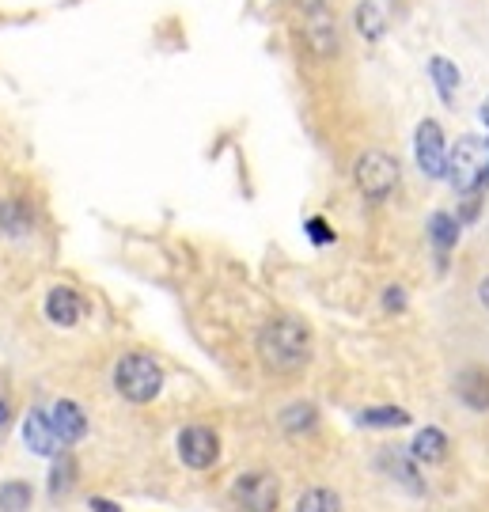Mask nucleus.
<instances>
[{"label":"nucleus","mask_w":489,"mask_h":512,"mask_svg":"<svg viewBox=\"0 0 489 512\" xmlns=\"http://www.w3.org/2000/svg\"><path fill=\"white\" fill-rule=\"evenodd\" d=\"M258 357L270 372L292 376L311 361V330L296 315H273L258 330Z\"/></svg>","instance_id":"obj_1"},{"label":"nucleus","mask_w":489,"mask_h":512,"mask_svg":"<svg viewBox=\"0 0 489 512\" xmlns=\"http://www.w3.org/2000/svg\"><path fill=\"white\" fill-rule=\"evenodd\" d=\"M114 387L118 395L129 403H152L163 391V368L148 357V353H126L118 365H114Z\"/></svg>","instance_id":"obj_2"},{"label":"nucleus","mask_w":489,"mask_h":512,"mask_svg":"<svg viewBox=\"0 0 489 512\" xmlns=\"http://www.w3.org/2000/svg\"><path fill=\"white\" fill-rule=\"evenodd\" d=\"M486 160H489V145L482 141V137L467 133V137H459L455 148L448 152V171H444V175L452 179V186L459 190V194H474L478 183H482Z\"/></svg>","instance_id":"obj_3"},{"label":"nucleus","mask_w":489,"mask_h":512,"mask_svg":"<svg viewBox=\"0 0 489 512\" xmlns=\"http://www.w3.org/2000/svg\"><path fill=\"white\" fill-rule=\"evenodd\" d=\"M353 179H357L364 198L383 202L399 186V160L387 156V152H364L361 160H357V167H353Z\"/></svg>","instance_id":"obj_4"},{"label":"nucleus","mask_w":489,"mask_h":512,"mask_svg":"<svg viewBox=\"0 0 489 512\" xmlns=\"http://www.w3.org/2000/svg\"><path fill=\"white\" fill-rule=\"evenodd\" d=\"M281 486L270 471H247L232 482V505L239 512H277Z\"/></svg>","instance_id":"obj_5"},{"label":"nucleus","mask_w":489,"mask_h":512,"mask_svg":"<svg viewBox=\"0 0 489 512\" xmlns=\"http://www.w3.org/2000/svg\"><path fill=\"white\" fill-rule=\"evenodd\" d=\"M179 459L194 471H209L220 459V437L209 425H186L179 433Z\"/></svg>","instance_id":"obj_6"},{"label":"nucleus","mask_w":489,"mask_h":512,"mask_svg":"<svg viewBox=\"0 0 489 512\" xmlns=\"http://www.w3.org/2000/svg\"><path fill=\"white\" fill-rule=\"evenodd\" d=\"M414 152H417V167H421L429 179H440V175L448 171V145H444V129H440V122L425 118V122L417 126Z\"/></svg>","instance_id":"obj_7"},{"label":"nucleus","mask_w":489,"mask_h":512,"mask_svg":"<svg viewBox=\"0 0 489 512\" xmlns=\"http://www.w3.org/2000/svg\"><path fill=\"white\" fill-rule=\"evenodd\" d=\"M23 444H27L35 456H57V452H61V440H57L46 410H31V414L23 418Z\"/></svg>","instance_id":"obj_8"},{"label":"nucleus","mask_w":489,"mask_h":512,"mask_svg":"<svg viewBox=\"0 0 489 512\" xmlns=\"http://www.w3.org/2000/svg\"><path fill=\"white\" fill-rule=\"evenodd\" d=\"M46 319L54 327H76L84 319V300H80V293H73L69 285L50 289V296H46Z\"/></svg>","instance_id":"obj_9"},{"label":"nucleus","mask_w":489,"mask_h":512,"mask_svg":"<svg viewBox=\"0 0 489 512\" xmlns=\"http://www.w3.org/2000/svg\"><path fill=\"white\" fill-rule=\"evenodd\" d=\"M50 425H54V433L61 444H76V440L88 437V418H84V410H80L76 403H69V399L54 403V410H50Z\"/></svg>","instance_id":"obj_10"},{"label":"nucleus","mask_w":489,"mask_h":512,"mask_svg":"<svg viewBox=\"0 0 489 512\" xmlns=\"http://www.w3.org/2000/svg\"><path fill=\"white\" fill-rule=\"evenodd\" d=\"M455 395L471 410H489V368L471 365L455 376Z\"/></svg>","instance_id":"obj_11"},{"label":"nucleus","mask_w":489,"mask_h":512,"mask_svg":"<svg viewBox=\"0 0 489 512\" xmlns=\"http://www.w3.org/2000/svg\"><path fill=\"white\" fill-rule=\"evenodd\" d=\"M304 42H308L319 57H334L338 54V23L326 16L323 8L311 12L308 27H304Z\"/></svg>","instance_id":"obj_12"},{"label":"nucleus","mask_w":489,"mask_h":512,"mask_svg":"<svg viewBox=\"0 0 489 512\" xmlns=\"http://www.w3.org/2000/svg\"><path fill=\"white\" fill-rule=\"evenodd\" d=\"M410 448H414L417 463H444V459H448V437H444L440 429H433V425L421 429Z\"/></svg>","instance_id":"obj_13"},{"label":"nucleus","mask_w":489,"mask_h":512,"mask_svg":"<svg viewBox=\"0 0 489 512\" xmlns=\"http://www.w3.org/2000/svg\"><path fill=\"white\" fill-rule=\"evenodd\" d=\"M31 205L19 202V198H8V202H0V228L8 232V236H27L31 232Z\"/></svg>","instance_id":"obj_14"},{"label":"nucleus","mask_w":489,"mask_h":512,"mask_svg":"<svg viewBox=\"0 0 489 512\" xmlns=\"http://www.w3.org/2000/svg\"><path fill=\"white\" fill-rule=\"evenodd\" d=\"M364 429H402V425H410V414L402 410V406H368L357 414Z\"/></svg>","instance_id":"obj_15"},{"label":"nucleus","mask_w":489,"mask_h":512,"mask_svg":"<svg viewBox=\"0 0 489 512\" xmlns=\"http://www.w3.org/2000/svg\"><path fill=\"white\" fill-rule=\"evenodd\" d=\"M315 425H319V410L311 403H292L281 410V429L292 433V437H296V433H311Z\"/></svg>","instance_id":"obj_16"},{"label":"nucleus","mask_w":489,"mask_h":512,"mask_svg":"<svg viewBox=\"0 0 489 512\" xmlns=\"http://www.w3.org/2000/svg\"><path fill=\"white\" fill-rule=\"evenodd\" d=\"M353 23H357V31H361L368 42H380L383 31H387V23H383V12L372 4V0H361L357 4V12H353Z\"/></svg>","instance_id":"obj_17"},{"label":"nucleus","mask_w":489,"mask_h":512,"mask_svg":"<svg viewBox=\"0 0 489 512\" xmlns=\"http://www.w3.org/2000/svg\"><path fill=\"white\" fill-rule=\"evenodd\" d=\"M429 236H433L436 251L448 255V251L455 247V239H459V220H455L452 213H433V220H429Z\"/></svg>","instance_id":"obj_18"},{"label":"nucleus","mask_w":489,"mask_h":512,"mask_svg":"<svg viewBox=\"0 0 489 512\" xmlns=\"http://www.w3.org/2000/svg\"><path fill=\"white\" fill-rule=\"evenodd\" d=\"M429 73H433L436 88H440V99L452 103L455 88H459V69H455L448 57H433V61H429Z\"/></svg>","instance_id":"obj_19"},{"label":"nucleus","mask_w":489,"mask_h":512,"mask_svg":"<svg viewBox=\"0 0 489 512\" xmlns=\"http://www.w3.org/2000/svg\"><path fill=\"white\" fill-rule=\"evenodd\" d=\"M76 486V459L69 452L54 456V475H50V494L65 497Z\"/></svg>","instance_id":"obj_20"},{"label":"nucleus","mask_w":489,"mask_h":512,"mask_svg":"<svg viewBox=\"0 0 489 512\" xmlns=\"http://www.w3.org/2000/svg\"><path fill=\"white\" fill-rule=\"evenodd\" d=\"M31 486L27 482H19V478H12V482H4L0 486V512H27L31 509Z\"/></svg>","instance_id":"obj_21"},{"label":"nucleus","mask_w":489,"mask_h":512,"mask_svg":"<svg viewBox=\"0 0 489 512\" xmlns=\"http://www.w3.org/2000/svg\"><path fill=\"white\" fill-rule=\"evenodd\" d=\"M296 512H342V497L334 494V490L315 486V490H308V494H300Z\"/></svg>","instance_id":"obj_22"},{"label":"nucleus","mask_w":489,"mask_h":512,"mask_svg":"<svg viewBox=\"0 0 489 512\" xmlns=\"http://www.w3.org/2000/svg\"><path fill=\"white\" fill-rule=\"evenodd\" d=\"M380 467H383V471H391V475H399L395 482H399V486H406L410 494H421V490H425V482L417 478L414 463H406L402 456H391V452H387V456L380 459Z\"/></svg>","instance_id":"obj_23"},{"label":"nucleus","mask_w":489,"mask_h":512,"mask_svg":"<svg viewBox=\"0 0 489 512\" xmlns=\"http://www.w3.org/2000/svg\"><path fill=\"white\" fill-rule=\"evenodd\" d=\"M308 236H311V243H319V247H326V243H334V232L326 228V220H323V217H311V220H308Z\"/></svg>","instance_id":"obj_24"},{"label":"nucleus","mask_w":489,"mask_h":512,"mask_svg":"<svg viewBox=\"0 0 489 512\" xmlns=\"http://www.w3.org/2000/svg\"><path fill=\"white\" fill-rule=\"evenodd\" d=\"M383 308H387V311H402V308H406V293H402V289H395V285H391V289L383 293Z\"/></svg>","instance_id":"obj_25"},{"label":"nucleus","mask_w":489,"mask_h":512,"mask_svg":"<svg viewBox=\"0 0 489 512\" xmlns=\"http://www.w3.org/2000/svg\"><path fill=\"white\" fill-rule=\"evenodd\" d=\"M91 512H122V505H114L107 497H91Z\"/></svg>","instance_id":"obj_26"},{"label":"nucleus","mask_w":489,"mask_h":512,"mask_svg":"<svg viewBox=\"0 0 489 512\" xmlns=\"http://www.w3.org/2000/svg\"><path fill=\"white\" fill-rule=\"evenodd\" d=\"M292 4H296V8H304V12H319L326 0H292Z\"/></svg>","instance_id":"obj_27"},{"label":"nucleus","mask_w":489,"mask_h":512,"mask_svg":"<svg viewBox=\"0 0 489 512\" xmlns=\"http://www.w3.org/2000/svg\"><path fill=\"white\" fill-rule=\"evenodd\" d=\"M478 300H482V304L489 308V277L482 281V285H478Z\"/></svg>","instance_id":"obj_28"},{"label":"nucleus","mask_w":489,"mask_h":512,"mask_svg":"<svg viewBox=\"0 0 489 512\" xmlns=\"http://www.w3.org/2000/svg\"><path fill=\"white\" fill-rule=\"evenodd\" d=\"M4 425H8V403L0 399V429H4Z\"/></svg>","instance_id":"obj_29"},{"label":"nucleus","mask_w":489,"mask_h":512,"mask_svg":"<svg viewBox=\"0 0 489 512\" xmlns=\"http://www.w3.org/2000/svg\"><path fill=\"white\" fill-rule=\"evenodd\" d=\"M478 190H489V160H486V171H482V183H478Z\"/></svg>","instance_id":"obj_30"},{"label":"nucleus","mask_w":489,"mask_h":512,"mask_svg":"<svg viewBox=\"0 0 489 512\" xmlns=\"http://www.w3.org/2000/svg\"><path fill=\"white\" fill-rule=\"evenodd\" d=\"M482 122H486V129H489V99L482 103Z\"/></svg>","instance_id":"obj_31"}]
</instances>
